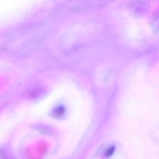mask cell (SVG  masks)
Returning <instances> with one entry per match:
<instances>
[{
  "label": "cell",
  "instance_id": "6da1fadb",
  "mask_svg": "<svg viewBox=\"0 0 159 159\" xmlns=\"http://www.w3.org/2000/svg\"><path fill=\"white\" fill-rule=\"evenodd\" d=\"M66 110L63 106H58L52 112L53 117L56 119H61L64 117Z\"/></svg>",
  "mask_w": 159,
  "mask_h": 159
},
{
  "label": "cell",
  "instance_id": "7a4b0ae2",
  "mask_svg": "<svg viewBox=\"0 0 159 159\" xmlns=\"http://www.w3.org/2000/svg\"><path fill=\"white\" fill-rule=\"evenodd\" d=\"M115 151V147L114 145H111L108 147L106 149L104 152V156L106 158H110L114 154Z\"/></svg>",
  "mask_w": 159,
  "mask_h": 159
}]
</instances>
